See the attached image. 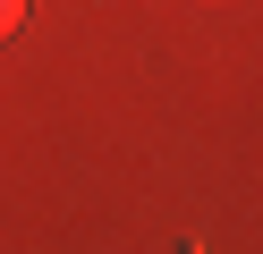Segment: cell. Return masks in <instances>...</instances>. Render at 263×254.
Masks as SVG:
<instances>
[{
  "mask_svg": "<svg viewBox=\"0 0 263 254\" xmlns=\"http://www.w3.org/2000/svg\"><path fill=\"white\" fill-rule=\"evenodd\" d=\"M17 26H26V0H0V43H9Z\"/></svg>",
  "mask_w": 263,
  "mask_h": 254,
  "instance_id": "obj_1",
  "label": "cell"
}]
</instances>
